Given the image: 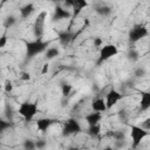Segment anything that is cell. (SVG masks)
<instances>
[{"mask_svg":"<svg viewBox=\"0 0 150 150\" xmlns=\"http://www.w3.org/2000/svg\"><path fill=\"white\" fill-rule=\"evenodd\" d=\"M68 150H80V149L79 148H69Z\"/></svg>","mask_w":150,"mask_h":150,"instance_id":"74e56055","label":"cell"},{"mask_svg":"<svg viewBox=\"0 0 150 150\" xmlns=\"http://www.w3.org/2000/svg\"><path fill=\"white\" fill-rule=\"evenodd\" d=\"M111 136L114 137L115 141H124L125 139V134H124V131H121V130L114 131L111 134Z\"/></svg>","mask_w":150,"mask_h":150,"instance_id":"d4e9b609","label":"cell"},{"mask_svg":"<svg viewBox=\"0 0 150 150\" xmlns=\"http://www.w3.org/2000/svg\"><path fill=\"white\" fill-rule=\"evenodd\" d=\"M124 145V141H115V148L121 149Z\"/></svg>","mask_w":150,"mask_h":150,"instance_id":"d590c367","label":"cell"},{"mask_svg":"<svg viewBox=\"0 0 150 150\" xmlns=\"http://www.w3.org/2000/svg\"><path fill=\"white\" fill-rule=\"evenodd\" d=\"M54 123H55V120L49 118V117H42V118H39L36 121V128H38L39 131L46 132Z\"/></svg>","mask_w":150,"mask_h":150,"instance_id":"8fae6325","label":"cell"},{"mask_svg":"<svg viewBox=\"0 0 150 150\" xmlns=\"http://www.w3.org/2000/svg\"><path fill=\"white\" fill-rule=\"evenodd\" d=\"M46 19H47V12L46 11H41L38 14V16H36V19H35V21L33 23V33H34V36L36 38V40H40L43 36Z\"/></svg>","mask_w":150,"mask_h":150,"instance_id":"8992f818","label":"cell"},{"mask_svg":"<svg viewBox=\"0 0 150 150\" xmlns=\"http://www.w3.org/2000/svg\"><path fill=\"white\" fill-rule=\"evenodd\" d=\"M127 59L131 62H136L139 60V53L135 48H129L127 52Z\"/></svg>","mask_w":150,"mask_h":150,"instance_id":"ffe728a7","label":"cell"},{"mask_svg":"<svg viewBox=\"0 0 150 150\" xmlns=\"http://www.w3.org/2000/svg\"><path fill=\"white\" fill-rule=\"evenodd\" d=\"M0 74H1V68H0Z\"/></svg>","mask_w":150,"mask_h":150,"instance_id":"f35d334b","label":"cell"},{"mask_svg":"<svg viewBox=\"0 0 150 150\" xmlns=\"http://www.w3.org/2000/svg\"><path fill=\"white\" fill-rule=\"evenodd\" d=\"M73 5H74V0H66V1L63 2V6H64L66 9H67V8H71Z\"/></svg>","mask_w":150,"mask_h":150,"instance_id":"e575fe53","label":"cell"},{"mask_svg":"<svg viewBox=\"0 0 150 150\" xmlns=\"http://www.w3.org/2000/svg\"><path fill=\"white\" fill-rule=\"evenodd\" d=\"M59 54H60V50L56 47H49L45 52V56H46L47 60H53L54 57L59 56Z\"/></svg>","mask_w":150,"mask_h":150,"instance_id":"d6986e66","label":"cell"},{"mask_svg":"<svg viewBox=\"0 0 150 150\" xmlns=\"http://www.w3.org/2000/svg\"><path fill=\"white\" fill-rule=\"evenodd\" d=\"M95 12L101 16H109L111 14V7L104 4H100L95 6Z\"/></svg>","mask_w":150,"mask_h":150,"instance_id":"e0dca14e","label":"cell"},{"mask_svg":"<svg viewBox=\"0 0 150 150\" xmlns=\"http://www.w3.org/2000/svg\"><path fill=\"white\" fill-rule=\"evenodd\" d=\"M46 145H47V142L45 139H38V141H35V148L38 150H43L46 148Z\"/></svg>","mask_w":150,"mask_h":150,"instance_id":"4316f807","label":"cell"},{"mask_svg":"<svg viewBox=\"0 0 150 150\" xmlns=\"http://www.w3.org/2000/svg\"><path fill=\"white\" fill-rule=\"evenodd\" d=\"M15 23H16V18H15L14 15H8V16H6V19L4 20V27H5L6 29L13 27Z\"/></svg>","mask_w":150,"mask_h":150,"instance_id":"44dd1931","label":"cell"},{"mask_svg":"<svg viewBox=\"0 0 150 150\" xmlns=\"http://www.w3.org/2000/svg\"><path fill=\"white\" fill-rule=\"evenodd\" d=\"M87 6H88V2L86 0H74V5L71 7V9H73V13H71L73 19H76L79 16V14L81 13V11L83 8H86Z\"/></svg>","mask_w":150,"mask_h":150,"instance_id":"7c38bea8","label":"cell"},{"mask_svg":"<svg viewBox=\"0 0 150 150\" xmlns=\"http://www.w3.org/2000/svg\"><path fill=\"white\" fill-rule=\"evenodd\" d=\"M101 120H102V115L100 112H96V111H93L86 116V122L88 123V125L98 124L101 122Z\"/></svg>","mask_w":150,"mask_h":150,"instance_id":"9a60e30c","label":"cell"},{"mask_svg":"<svg viewBox=\"0 0 150 150\" xmlns=\"http://www.w3.org/2000/svg\"><path fill=\"white\" fill-rule=\"evenodd\" d=\"M131 150H132V149H131Z\"/></svg>","mask_w":150,"mask_h":150,"instance_id":"60d3db41","label":"cell"},{"mask_svg":"<svg viewBox=\"0 0 150 150\" xmlns=\"http://www.w3.org/2000/svg\"><path fill=\"white\" fill-rule=\"evenodd\" d=\"M82 130L80 123L77 122V120L75 118H68L64 124H63V129H62V135L63 136H70V135H77L80 134Z\"/></svg>","mask_w":150,"mask_h":150,"instance_id":"52a82bcc","label":"cell"},{"mask_svg":"<svg viewBox=\"0 0 150 150\" xmlns=\"http://www.w3.org/2000/svg\"><path fill=\"white\" fill-rule=\"evenodd\" d=\"M149 35V30L146 28V26H144L143 23H136L132 26V28L129 30L128 34V39L130 43H136L139 40H142L143 38Z\"/></svg>","mask_w":150,"mask_h":150,"instance_id":"3957f363","label":"cell"},{"mask_svg":"<svg viewBox=\"0 0 150 150\" xmlns=\"http://www.w3.org/2000/svg\"><path fill=\"white\" fill-rule=\"evenodd\" d=\"M6 45H7V35H6V33H5V34H2V35L0 36V49L4 48Z\"/></svg>","mask_w":150,"mask_h":150,"instance_id":"4dcf8cb0","label":"cell"},{"mask_svg":"<svg viewBox=\"0 0 150 150\" xmlns=\"http://www.w3.org/2000/svg\"><path fill=\"white\" fill-rule=\"evenodd\" d=\"M149 136V131L144 130L138 125H130V137H131V149L135 150L141 142Z\"/></svg>","mask_w":150,"mask_h":150,"instance_id":"5b68a950","label":"cell"},{"mask_svg":"<svg viewBox=\"0 0 150 150\" xmlns=\"http://www.w3.org/2000/svg\"><path fill=\"white\" fill-rule=\"evenodd\" d=\"M6 117L8 118V121H11L12 122V118H13V114H12V109L7 105L6 107Z\"/></svg>","mask_w":150,"mask_h":150,"instance_id":"d6a6232c","label":"cell"},{"mask_svg":"<svg viewBox=\"0 0 150 150\" xmlns=\"http://www.w3.org/2000/svg\"><path fill=\"white\" fill-rule=\"evenodd\" d=\"M4 90H5V93H11L12 90H13V84H12V82L11 81H5V84H4Z\"/></svg>","mask_w":150,"mask_h":150,"instance_id":"f546056e","label":"cell"},{"mask_svg":"<svg viewBox=\"0 0 150 150\" xmlns=\"http://www.w3.org/2000/svg\"><path fill=\"white\" fill-rule=\"evenodd\" d=\"M141 128H143L144 130L149 131V130H150V118H146V120L143 122V124H142V127H141Z\"/></svg>","mask_w":150,"mask_h":150,"instance_id":"1f68e13d","label":"cell"},{"mask_svg":"<svg viewBox=\"0 0 150 150\" xmlns=\"http://www.w3.org/2000/svg\"><path fill=\"white\" fill-rule=\"evenodd\" d=\"M20 80L23 82H28L30 80V74L28 71H21L20 73Z\"/></svg>","mask_w":150,"mask_h":150,"instance_id":"83f0119b","label":"cell"},{"mask_svg":"<svg viewBox=\"0 0 150 150\" xmlns=\"http://www.w3.org/2000/svg\"><path fill=\"white\" fill-rule=\"evenodd\" d=\"M149 108H150V93L149 91H141L139 109H141V111H146Z\"/></svg>","mask_w":150,"mask_h":150,"instance_id":"5bb4252c","label":"cell"},{"mask_svg":"<svg viewBox=\"0 0 150 150\" xmlns=\"http://www.w3.org/2000/svg\"><path fill=\"white\" fill-rule=\"evenodd\" d=\"M0 89H1V84H0Z\"/></svg>","mask_w":150,"mask_h":150,"instance_id":"ab89813d","label":"cell"},{"mask_svg":"<svg viewBox=\"0 0 150 150\" xmlns=\"http://www.w3.org/2000/svg\"><path fill=\"white\" fill-rule=\"evenodd\" d=\"M49 45V41H43L42 39L40 40H34V41H25V46H26V57L29 60L32 57H34L35 55L46 52L47 47Z\"/></svg>","mask_w":150,"mask_h":150,"instance_id":"6da1fadb","label":"cell"},{"mask_svg":"<svg viewBox=\"0 0 150 150\" xmlns=\"http://www.w3.org/2000/svg\"><path fill=\"white\" fill-rule=\"evenodd\" d=\"M48 71H49V64H48V62H47V63H43L42 69H41V74H42V75H46Z\"/></svg>","mask_w":150,"mask_h":150,"instance_id":"836d02e7","label":"cell"},{"mask_svg":"<svg viewBox=\"0 0 150 150\" xmlns=\"http://www.w3.org/2000/svg\"><path fill=\"white\" fill-rule=\"evenodd\" d=\"M118 54V49L115 45L112 43H107L104 45L103 47H101L100 49V53H98V57H97V61H96V66H100L101 63L108 61L109 59L116 56Z\"/></svg>","mask_w":150,"mask_h":150,"instance_id":"277c9868","label":"cell"},{"mask_svg":"<svg viewBox=\"0 0 150 150\" xmlns=\"http://www.w3.org/2000/svg\"><path fill=\"white\" fill-rule=\"evenodd\" d=\"M38 111H39L38 104L34 102H22L18 109L19 115H21L25 118V121H27V122L32 121L34 118V116L38 114Z\"/></svg>","mask_w":150,"mask_h":150,"instance_id":"7a4b0ae2","label":"cell"},{"mask_svg":"<svg viewBox=\"0 0 150 150\" xmlns=\"http://www.w3.org/2000/svg\"><path fill=\"white\" fill-rule=\"evenodd\" d=\"M12 122L11 121H5V120H1L0 118V132H5L7 129L12 128Z\"/></svg>","mask_w":150,"mask_h":150,"instance_id":"cb8c5ba5","label":"cell"},{"mask_svg":"<svg viewBox=\"0 0 150 150\" xmlns=\"http://www.w3.org/2000/svg\"><path fill=\"white\" fill-rule=\"evenodd\" d=\"M93 45H94V47L100 48V47H102V46H103V40H102L100 36H96V38H94Z\"/></svg>","mask_w":150,"mask_h":150,"instance_id":"f1b7e54d","label":"cell"},{"mask_svg":"<svg viewBox=\"0 0 150 150\" xmlns=\"http://www.w3.org/2000/svg\"><path fill=\"white\" fill-rule=\"evenodd\" d=\"M91 109L96 112H104L107 110V105H105V101L102 97H96L95 100H93L91 102Z\"/></svg>","mask_w":150,"mask_h":150,"instance_id":"4fadbf2b","label":"cell"},{"mask_svg":"<svg viewBox=\"0 0 150 150\" xmlns=\"http://www.w3.org/2000/svg\"><path fill=\"white\" fill-rule=\"evenodd\" d=\"M103 150H115V149H114V148H111V146H105Z\"/></svg>","mask_w":150,"mask_h":150,"instance_id":"8d00e7d4","label":"cell"},{"mask_svg":"<svg viewBox=\"0 0 150 150\" xmlns=\"http://www.w3.org/2000/svg\"><path fill=\"white\" fill-rule=\"evenodd\" d=\"M145 74H146V70H145L143 67H138V68H136L135 71H134V75H135L136 77H143Z\"/></svg>","mask_w":150,"mask_h":150,"instance_id":"484cf974","label":"cell"},{"mask_svg":"<svg viewBox=\"0 0 150 150\" xmlns=\"http://www.w3.org/2000/svg\"><path fill=\"white\" fill-rule=\"evenodd\" d=\"M22 146H23L25 150H35V149H36V148H35V141H33V139H30V138L25 139L23 143H22Z\"/></svg>","mask_w":150,"mask_h":150,"instance_id":"603a6c76","label":"cell"},{"mask_svg":"<svg viewBox=\"0 0 150 150\" xmlns=\"http://www.w3.org/2000/svg\"><path fill=\"white\" fill-rule=\"evenodd\" d=\"M71 18V13L69 9H66L64 7L61 6H56L54 8V13H53V21H60V20H64V19H70Z\"/></svg>","mask_w":150,"mask_h":150,"instance_id":"9c48e42d","label":"cell"},{"mask_svg":"<svg viewBox=\"0 0 150 150\" xmlns=\"http://www.w3.org/2000/svg\"><path fill=\"white\" fill-rule=\"evenodd\" d=\"M34 11H35V7L33 4H26L20 8V15L22 19H27L28 16H30L33 14Z\"/></svg>","mask_w":150,"mask_h":150,"instance_id":"2e32d148","label":"cell"},{"mask_svg":"<svg viewBox=\"0 0 150 150\" xmlns=\"http://www.w3.org/2000/svg\"><path fill=\"white\" fill-rule=\"evenodd\" d=\"M87 134H88L90 137H93V138L98 137V136H100V134H101V127H100V124L89 125V127H88V129H87Z\"/></svg>","mask_w":150,"mask_h":150,"instance_id":"ac0fdd59","label":"cell"},{"mask_svg":"<svg viewBox=\"0 0 150 150\" xmlns=\"http://www.w3.org/2000/svg\"><path fill=\"white\" fill-rule=\"evenodd\" d=\"M122 98H123V94H122L121 91H118V90H116V89H110V90L107 93L105 98H104L105 105H107V110L110 109V108H112V107H114L120 100H122Z\"/></svg>","mask_w":150,"mask_h":150,"instance_id":"ba28073f","label":"cell"},{"mask_svg":"<svg viewBox=\"0 0 150 150\" xmlns=\"http://www.w3.org/2000/svg\"><path fill=\"white\" fill-rule=\"evenodd\" d=\"M57 39L60 41V43L62 46H68L71 41L75 40V33H73L71 30H62L57 33Z\"/></svg>","mask_w":150,"mask_h":150,"instance_id":"30bf717a","label":"cell"},{"mask_svg":"<svg viewBox=\"0 0 150 150\" xmlns=\"http://www.w3.org/2000/svg\"><path fill=\"white\" fill-rule=\"evenodd\" d=\"M71 90H73V86H71V84H69V83H62V86H61V91H62V96H63V97L69 96L70 93H71Z\"/></svg>","mask_w":150,"mask_h":150,"instance_id":"7402d4cb","label":"cell"}]
</instances>
